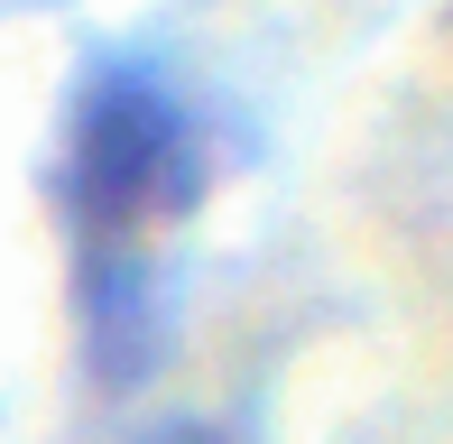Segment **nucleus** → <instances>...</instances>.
Here are the masks:
<instances>
[{"label":"nucleus","mask_w":453,"mask_h":444,"mask_svg":"<svg viewBox=\"0 0 453 444\" xmlns=\"http://www.w3.org/2000/svg\"><path fill=\"white\" fill-rule=\"evenodd\" d=\"M195 195L203 149L185 103L139 65H102L74 93V149H65V213L84 241L93 306H120V287H139L149 250L195 213Z\"/></svg>","instance_id":"obj_1"}]
</instances>
